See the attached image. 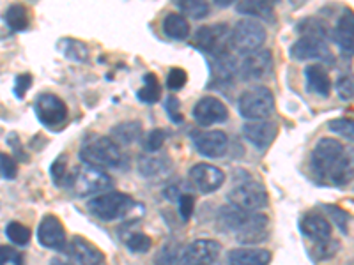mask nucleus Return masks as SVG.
I'll return each instance as SVG.
<instances>
[{
    "instance_id": "1",
    "label": "nucleus",
    "mask_w": 354,
    "mask_h": 265,
    "mask_svg": "<svg viewBox=\"0 0 354 265\" xmlns=\"http://www.w3.org/2000/svg\"><path fill=\"white\" fill-rule=\"evenodd\" d=\"M312 172L326 184L342 188L354 179V159L346 147L333 138H321L310 156Z\"/></svg>"
},
{
    "instance_id": "2",
    "label": "nucleus",
    "mask_w": 354,
    "mask_h": 265,
    "mask_svg": "<svg viewBox=\"0 0 354 265\" xmlns=\"http://www.w3.org/2000/svg\"><path fill=\"white\" fill-rule=\"evenodd\" d=\"M80 159L87 166L94 168H113L119 166L122 161V154L119 145L106 137H94L85 141L80 149Z\"/></svg>"
},
{
    "instance_id": "3",
    "label": "nucleus",
    "mask_w": 354,
    "mask_h": 265,
    "mask_svg": "<svg viewBox=\"0 0 354 265\" xmlns=\"http://www.w3.org/2000/svg\"><path fill=\"white\" fill-rule=\"evenodd\" d=\"M238 108L248 121H268L274 112V96L268 87H252L239 96Z\"/></svg>"
},
{
    "instance_id": "4",
    "label": "nucleus",
    "mask_w": 354,
    "mask_h": 265,
    "mask_svg": "<svg viewBox=\"0 0 354 265\" xmlns=\"http://www.w3.org/2000/svg\"><path fill=\"white\" fill-rule=\"evenodd\" d=\"M133 207H135V200L129 195L121 193V191H109L105 195L94 197L87 204V209L91 210V214L101 221L121 219Z\"/></svg>"
},
{
    "instance_id": "5",
    "label": "nucleus",
    "mask_w": 354,
    "mask_h": 265,
    "mask_svg": "<svg viewBox=\"0 0 354 265\" xmlns=\"http://www.w3.org/2000/svg\"><path fill=\"white\" fill-rule=\"evenodd\" d=\"M232 43V30L227 23H213L201 27L194 36L195 48L207 53L209 57L229 53Z\"/></svg>"
},
{
    "instance_id": "6",
    "label": "nucleus",
    "mask_w": 354,
    "mask_h": 265,
    "mask_svg": "<svg viewBox=\"0 0 354 265\" xmlns=\"http://www.w3.org/2000/svg\"><path fill=\"white\" fill-rule=\"evenodd\" d=\"M227 198H229L230 205L245 210V213H257V210L264 209L268 205V191H266V188L261 182L252 181L250 177L248 181L234 186L229 195H227Z\"/></svg>"
},
{
    "instance_id": "7",
    "label": "nucleus",
    "mask_w": 354,
    "mask_h": 265,
    "mask_svg": "<svg viewBox=\"0 0 354 265\" xmlns=\"http://www.w3.org/2000/svg\"><path fill=\"white\" fill-rule=\"evenodd\" d=\"M266 28L262 27L259 21L255 20H245L238 21L232 28V43L230 46L238 50L241 53H252L257 52V50L262 48V44L266 43Z\"/></svg>"
},
{
    "instance_id": "8",
    "label": "nucleus",
    "mask_w": 354,
    "mask_h": 265,
    "mask_svg": "<svg viewBox=\"0 0 354 265\" xmlns=\"http://www.w3.org/2000/svg\"><path fill=\"white\" fill-rule=\"evenodd\" d=\"M71 186L75 188L78 197H94L112 186V177L101 168L94 166H84L73 175Z\"/></svg>"
},
{
    "instance_id": "9",
    "label": "nucleus",
    "mask_w": 354,
    "mask_h": 265,
    "mask_svg": "<svg viewBox=\"0 0 354 265\" xmlns=\"http://www.w3.org/2000/svg\"><path fill=\"white\" fill-rule=\"evenodd\" d=\"M37 121L46 128H57L68 119V106L59 96L52 92H43L34 103Z\"/></svg>"
},
{
    "instance_id": "10",
    "label": "nucleus",
    "mask_w": 354,
    "mask_h": 265,
    "mask_svg": "<svg viewBox=\"0 0 354 265\" xmlns=\"http://www.w3.org/2000/svg\"><path fill=\"white\" fill-rule=\"evenodd\" d=\"M290 55L296 61H319V62H333V55L330 46L324 39L312 36H301L290 48Z\"/></svg>"
},
{
    "instance_id": "11",
    "label": "nucleus",
    "mask_w": 354,
    "mask_h": 265,
    "mask_svg": "<svg viewBox=\"0 0 354 265\" xmlns=\"http://www.w3.org/2000/svg\"><path fill=\"white\" fill-rule=\"evenodd\" d=\"M189 181L204 195L218 191L225 182V172L209 163H197L189 170Z\"/></svg>"
},
{
    "instance_id": "12",
    "label": "nucleus",
    "mask_w": 354,
    "mask_h": 265,
    "mask_svg": "<svg viewBox=\"0 0 354 265\" xmlns=\"http://www.w3.org/2000/svg\"><path fill=\"white\" fill-rule=\"evenodd\" d=\"M271 69H273V55H271L270 50L261 48L257 52L246 53L241 66H239V75L246 81L262 80L270 75Z\"/></svg>"
},
{
    "instance_id": "13",
    "label": "nucleus",
    "mask_w": 354,
    "mask_h": 265,
    "mask_svg": "<svg viewBox=\"0 0 354 265\" xmlns=\"http://www.w3.org/2000/svg\"><path fill=\"white\" fill-rule=\"evenodd\" d=\"M37 241L43 248L53 249V251H64L68 241H66V230L61 219L53 214L44 216L37 228Z\"/></svg>"
},
{
    "instance_id": "14",
    "label": "nucleus",
    "mask_w": 354,
    "mask_h": 265,
    "mask_svg": "<svg viewBox=\"0 0 354 265\" xmlns=\"http://www.w3.org/2000/svg\"><path fill=\"white\" fill-rule=\"evenodd\" d=\"M209 87L220 88L230 85L236 80L239 68L236 64V59L230 53H223V55L209 57Z\"/></svg>"
},
{
    "instance_id": "15",
    "label": "nucleus",
    "mask_w": 354,
    "mask_h": 265,
    "mask_svg": "<svg viewBox=\"0 0 354 265\" xmlns=\"http://www.w3.org/2000/svg\"><path fill=\"white\" fill-rule=\"evenodd\" d=\"M220 242L213 239H198L183 251L181 258L186 265H213L220 257Z\"/></svg>"
},
{
    "instance_id": "16",
    "label": "nucleus",
    "mask_w": 354,
    "mask_h": 265,
    "mask_svg": "<svg viewBox=\"0 0 354 265\" xmlns=\"http://www.w3.org/2000/svg\"><path fill=\"white\" fill-rule=\"evenodd\" d=\"M194 119L202 128L221 124L229 119V110L216 97H202L194 108Z\"/></svg>"
},
{
    "instance_id": "17",
    "label": "nucleus",
    "mask_w": 354,
    "mask_h": 265,
    "mask_svg": "<svg viewBox=\"0 0 354 265\" xmlns=\"http://www.w3.org/2000/svg\"><path fill=\"white\" fill-rule=\"evenodd\" d=\"M270 221L266 217V214L259 213H250L246 216L245 223L241 225V228L234 233V237L238 239V242L241 244H259L264 239H268V232H270Z\"/></svg>"
},
{
    "instance_id": "18",
    "label": "nucleus",
    "mask_w": 354,
    "mask_h": 265,
    "mask_svg": "<svg viewBox=\"0 0 354 265\" xmlns=\"http://www.w3.org/2000/svg\"><path fill=\"white\" fill-rule=\"evenodd\" d=\"M68 255L71 258L73 265H106L103 251L94 244H91L87 239L78 237V235H75L69 242Z\"/></svg>"
},
{
    "instance_id": "19",
    "label": "nucleus",
    "mask_w": 354,
    "mask_h": 265,
    "mask_svg": "<svg viewBox=\"0 0 354 265\" xmlns=\"http://www.w3.org/2000/svg\"><path fill=\"white\" fill-rule=\"evenodd\" d=\"M194 145L202 156L218 159L229 149V137L223 131H202L194 135Z\"/></svg>"
},
{
    "instance_id": "20",
    "label": "nucleus",
    "mask_w": 354,
    "mask_h": 265,
    "mask_svg": "<svg viewBox=\"0 0 354 265\" xmlns=\"http://www.w3.org/2000/svg\"><path fill=\"white\" fill-rule=\"evenodd\" d=\"M278 128L271 121H250L243 126V135L255 149L266 150L277 138Z\"/></svg>"
},
{
    "instance_id": "21",
    "label": "nucleus",
    "mask_w": 354,
    "mask_h": 265,
    "mask_svg": "<svg viewBox=\"0 0 354 265\" xmlns=\"http://www.w3.org/2000/svg\"><path fill=\"white\" fill-rule=\"evenodd\" d=\"M299 228L305 237H308L312 242H321L331 239V223L321 214L308 213L299 221Z\"/></svg>"
},
{
    "instance_id": "22",
    "label": "nucleus",
    "mask_w": 354,
    "mask_h": 265,
    "mask_svg": "<svg viewBox=\"0 0 354 265\" xmlns=\"http://www.w3.org/2000/svg\"><path fill=\"white\" fill-rule=\"evenodd\" d=\"M333 39L337 46L344 53H354V12L346 11L342 17L338 18L337 27L333 30Z\"/></svg>"
},
{
    "instance_id": "23",
    "label": "nucleus",
    "mask_w": 354,
    "mask_h": 265,
    "mask_svg": "<svg viewBox=\"0 0 354 265\" xmlns=\"http://www.w3.org/2000/svg\"><path fill=\"white\" fill-rule=\"evenodd\" d=\"M229 265H268L271 262V251L262 248H238L229 251Z\"/></svg>"
},
{
    "instance_id": "24",
    "label": "nucleus",
    "mask_w": 354,
    "mask_h": 265,
    "mask_svg": "<svg viewBox=\"0 0 354 265\" xmlns=\"http://www.w3.org/2000/svg\"><path fill=\"white\" fill-rule=\"evenodd\" d=\"M306 87L310 92L317 94L321 97H328L331 94V80L326 69L321 64H310L305 68Z\"/></svg>"
},
{
    "instance_id": "25",
    "label": "nucleus",
    "mask_w": 354,
    "mask_h": 265,
    "mask_svg": "<svg viewBox=\"0 0 354 265\" xmlns=\"http://www.w3.org/2000/svg\"><path fill=\"white\" fill-rule=\"evenodd\" d=\"M236 11L245 14V17L259 18L268 23L274 21V8L271 2H264V0H245L236 6Z\"/></svg>"
},
{
    "instance_id": "26",
    "label": "nucleus",
    "mask_w": 354,
    "mask_h": 265,
    "mask_svg": "<svg viewBox=\"0 0 354 265\" xmlns=\"http://www.w3.org/2000/svg\"><path fill=\"white\" fill-rule=\"evenodd\" d=\"M248 214L250 213H245V210L238 209V207H234V205H225V207H221L220 213H218V226H220L223 232L236 233L241 228V225L245 223Z\"/></svg>"
},
{
    "instance_id": "27",
    "label": "nucleus",
    "mask_w": 354,
    "mask_h": 265,
    "mask_svg": "<svg viewBox=\"0 0 354 265\" xmlns=\"http://www.w3.org/2000/svg\"><path fill=\"white\" fill-rule=\"evenodd\" d=\"M142 138V124L138 121H128L117 124L112 129V140L121 145L137 144Z\"/></svg>"
},
{
    "instance_id": "28",
    "label": "nucleus",
    "mask_w": 354,
    "mask_h": 265,
    "mask_svg": "<svg viewBox=\"0 0 354 265\" xmlns=\"http://www.w3.org/2000/svg\"><path fill=\"white\" fill-rule=\"evenodd\" d=\"M138 170L144 177H158L172 170V161L167 156H144L138 161Z\"/></svg>"
},
{
    "instance_id": "29",
    "label": "nucleus",
    "mask_w": 354,
    "mask_h": 265,
    "mask_svg": "<svg viewBox=\"0 0 354 265\" xmlns=\"http://www.w3.org/2000/svg\"><path fill=\"white\" fill-rule=\"evenodd\" d=\"M163 32L170 39L183 41L189 36V23L181 12H170L163 20Z\"/></svg>"
},
{
    "instance_id": "30",
    "label": "nucleus",
    "mask_w": 354,
    "mask_h": 265,
    "mask_svg": "<svg viewBox=\"0 0 354 265\" xmlns=\"http://www.w3.org/2000/svg\"><path fill=\"white\" fill-rule=\"evenodd\" d=\"M2 20H4V23L11 28L12 32H24V30H27L28 23H30V17H28L27 8L21 4L9 6L4 11Z\"/></svg>"
},
{
    "instance_id": "31",
    "label": "nucleus",
    "mask_w": 354,
    "mask_h": 265,
    "mask_svg": "<svg viewBox=\"0 0 354 265\" xmlns=\"http://www.w3.org/2000/svg\"><path fill=\"white\" fill-rule=\"evenodd\" d=\"M144 87L137 92V97L145 105H154L161 99V87L154 72H147L144 77Z\"/></svg>"
},
{
    "instance_id": "32",
    "label": "nucleus",
    "mask_w": 354,
    "mask_h": 265,
    "mask_svg": "<svg viewBox=\"0 0 354 265\" xmlns=\"http://www.w3.org/2000/svg\"><path fill=\"white\" fill-rule=\"evenodd\" d=\"M59 50L68 57L69 61L75 62H87L88 59V50L84 43L75 39H64L59 43Z\"/></svg>"
},
{
    "instance_id": "33",
    "label": "nucleus",
    "mask_w": 354,
    "mask_h": 265,
    "mask_svg": "<svg viewBox=\"0 0 354 265\" xmlns=\"http://www.w3.org/2000/svg\"><path fill=\"white\" fill-rule=\"evenodd\" d=\"M177 9L181 11L183 17H189L194 20H202L209 14V4L202 0H181L177 2Z\"/></svg>"
},
{
    "instance_id": "34",
    "label": "nucleus",
    "mask_w": 354,
    "mask_h": 265,
    "mask_svg": "<svg viewBox=\"0 0 354 265\" xmlns=\"http://www.w3.org/2000/svg\"><path fill=\"white\" fill-rule=\"evenodd\" d=\"M6 237L17 246H27L30 242L32 233L25 225L18 223V221H11L8 226H6Z\"/></svg>"
},
{
    "instance_id": "35",
    "label": "nucleus",
    "mask_w": 354,
    "mask_h": 265,
    "mask_svg": "<svg viewBox=\"0 0 354 265\" xmlns=\"http://www.w3.org/2000/svg\"><path fill=\"white\" fill-rule=\"evenodd\" d=\"M181 255V246L170 241L158 251L156 258H154V265H176Z\"/></svg>"
},
{
    "instance_id": "36",
    "label": "nucleus",
    "mask_w": 354,
    "mask_h": 265,
    "mask_svg": "<svg viewBox=\"0 0 354 265\" xmlns=\"http://www.w3.org/2000/svg\"><path fill=\"white\" fill-rule=\"evenodd\" d=\"M298 30L303 34V36L319 37V39H324V41H326L328 36H330V28H328V25L322 23L321 20H315V18L301 21Z\"/></svg>"
},
{
    "instance_id": "37",
    "label": "nucleus",
    "mask_w": 354,
    "mask_h": 265,
    "mask_svg": "<svg viewBox=\"0 0 354 265\" xmlns=\"http://www.w3.org/2000/svg\"><path fill=\"white\" fill-rule=\"evenodd\" d=\"M337 251H338V241H335V239L314 242V246L310 248V255H312L315 260H328V258L333 257Z\"/></svg>"
},
{
    "instance_id": "38",
    "label": "nucleus",
    "mask_w": 354,
    "mask_h": 265,
    "mask_svg": "<svg viewBox=\"0 0 354 265\" xmlns=\"http://www.w3.org/2000/svg\"><path fill=\"white\" fill-rule=\"evenodd\" d=\"M126 246L131 253H147L153 246V241H151L149 235H145V233H131L128 239H126Z\"/></svg>"
},
{
    "instance_id": "39",
    "label": "nucleus",
    "mask_w": 354,
    "mask_h": 265,
    "mask_svg": "<svg viewBox=\"0 0 354 265\" xmlns=\"http://www.w3.org/2000/svg\"><path fill=\"white\" fill-rule=\"evenodd\" d=\"M50 175H52L53 182L57 186L62 184H71V177H68V172H66V156H59L50 166Z\"/></svg>"
},
{
    "instance_id": "40",
    "label": "nucleus",
    "mask_w": 354,
    "mask_h": 265,
    "mask_svg": "<svg viewBox=\"0 0 354 265\" xmlns=\"http://www.w3.org/2000/svg\"><path fill=\"white\" fill-rule=\"evenodd\" d=\"M330 129L338 135V137L346 138V140L354 141V121L353 119H333L330 122Z\"/></svg>"
},
{
    "instance_id": "41",
    "label": "nucleus",
    "mask_w": 354,
    "mask_h": 265,
    "mask_svg": "<svg viewBox=\"0 0 354 265\" xmlns=\"http://www.w3.org/2000/svg\"><path fill=\"white\" fill-rule=\"evenodd\" d=\"M17 175L18 163L15 161V157L0 153V177H4L8 181H12V179H17Z\"/></svg>"
},
{
    "instance_id": "42",
    "label": "nucleus",
    "mask_w": 354,
    "mask_h": 265,
    "mask_svg": "<svg viewBox=\"0 0 354 265\" xmlns=\"http://www.w3.org/2000/svg\"><path fill=\"white\" fill-rule=\"evenodd\" d=\"M167 140V132L163 131V129H153V131L145 137V150L147 153H158V150L163 147V144H165Z\"/></svg>"
},
{
    "instance_id": "43",
    "label": "nucleus",
    "mask_w": 354,
    "mask_h": 265,
    "mask_svg": "<svg viewBox=\"0 0 354 265\" xmlns=\"http://www.w3.org/2000/svg\"><path fill=\"white\" fill-rule=\"evenodd\" d=\"M335 88H337V94L340 99H346V101L353 99L354 97V78L349 77V75H344V77L338 78Z\"/></svg>"
},
{
    "instance_id": "44",
    "label": "nucleus",
    "mask_w": 354,
    "mask_h": 265,
    "mask_svg": "<svg viewBox=\"0 0 354 265\" xmlns=\"http://www.w3.org/2000/svg\"><path fill=\"white\" fill-rule=\"evenodd\" d=\"M188 81V75H186L185 69L181 68H172L169 72V77H167V87L170 90H181L183 87Z\"/></svg>"
},
{
    "instance_id": "45",
    "label": "nucleus",
    "mask_w": 354,
    "mask_h": 265,
    "mask_svg": "<svg viewBox=\"0 0 354 265\" xmlns=\"http://www.w3.org/2000/svg\"><path fill=\"white\" fill-rule=\"evenodd\" d=\"M32 87V75H28V72H21L18 75L17 80H15V87H12V92L18 99H24L27 96V92Z\"/></svg>"
},
{
    "instance_id": "46",
    "label": "nucleus",
    "mask_w": 354,
    "mask_h": 265,
    "mask_svg": "<svg viewBox=\"0 0 354 265\" xmlns=\"http://www.w3.org/2000/svg\"><path fill=\"white\" fill-rule=\"evenodd\" d=\"M326 210L330 213L335 225L342 230L344 233H347V221H349V216H347L346 210H342L340 207H337V205H326Z\"/></svg>"
},
{
    "instance_id": "47",
    "label": "nucleus",
    "mask_w": 354,
    "mask_h": 265,
    "mask_svg": "<svg viewBox=\"0 0 354 265\" xmlns=\"http://www.w3.org/2000/svg\"><path fill=\"white\" fill-rule=\"evenodd\" d=\"M6 264H15V265H24V258L18 253L17 249H12L11 246H0V265Z\"/></svg>"
},
{
    "instance_id": "48",
    "label": "nucleus",
    "mask_w": 354,
    "mask_h": 265,
    "mask_svg": "<svg viewBox=\"0 0 354 265\" xmlns=\"http://www.w3.org/2000/svg\"><path fill=\"white\" fill-rule=\"evenodd\" d=\"M195 210V198L192 195L185 193L179 197V216L183 221H188Z\"/></svg>"
},
{
    "instance_id": "49",
    "label": "nucleus",
    "mask_w": 354,
    "mask_h": 265,
    "mask_svg": "<svg viewBox=\"0 0 354 265\" xmlns=\"http://www.w3.org/2000/svg\"><path fill=\"white\" fill-rule=\"evenodd\" d=\"M165 110L169 112L170 119H172V122H183V117H181V112H179V103H177V99L174 96H170L169 99L165 101Z\"/></svg>"
},
{
    "instance_id": "50",
    "label": "nucleus",
    "mask_w": 354,
    "mask_h": 265,
    "mask_svg": "<svg viewBox=\"0 0 354 265\" xmlns=\"http://www.w3.org/2000/svg\"><path fill=\"white\" fill-rule=\"evenodd\" d=\"M50 265H73V264H68V262L61 260V258H53V260L50 262Z\"/></svg>"
}]
</instances>
